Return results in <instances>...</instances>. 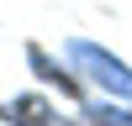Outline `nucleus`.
I'll return each mask as SVG.
<instances>
[{
	"mask_svg": "<svg viewBox=\"0 0 132 126\" xmlns=\"http://www.w3.org/2000/svg\"><path fill=\"white\" fill-rule=\"evenodd\" d=\"M63 58H69V68L79 74L85 84H95L101 94H116V100L132 105V68L116 52H106L101 42H85V37H69L63 42Z\"/></svg>",
	"mask_w": 132,
	"mask_h": 126,
	"instance_id": "nucleus-1",
	"label": "nucleus"
},
{
	"mask_svg": "<svg viewBox=\"0 0 132 126\" xmlns=\"http://www.w3.org/2000/svg\"><path fill=\"white\" fill-rule=\"evenodd\" d=\"M0 121L5 126H74V116L63 105H53L48 94H16L0 105Z\"/></svg>",
	"mask_w": 132,
	"mask_h": 126,
	"instance_id": "nucleus-2",
	"label": "nucleus"
},
{
	"mask_svg": "<svg viewBox=\"0 0 132 126\" xmlns=\"http://www.w3.org/2000/svg\"><path fill=\"white\" fill-rule=\"evenodd\" d=\"M27 63H32V68H37V79H42V84H58L63 94H79V79H74L69 68H58V58H48V52H42L37 42H32V47H27Z\"/></svg>",
	"mask_w": 132,
	"mask_h": 126,
	"instance_id": "nucleus-3",
	"label": "nucleus"
},
{
	"mask_svg": "<svg viewBox=\"0 0 132 126\" xmlns=\"http://www.w3.org/2000/svg\"><path fill=\"white\" fill-rule=\"evenodd\" d=\"M85 121L90 126H132V110H122V105H90Z\"/></svg>",
	"mask_w": 132,
	"mask_h": 126,
	"instance_id": "nucleus-4",
	"label": "nucleus"
}]
</instances>
